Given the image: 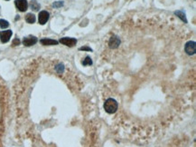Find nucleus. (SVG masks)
I'll return each instance as SVG.
<instances>
[{
  "instance_id": "obj_1",
  "label": "nucleus",
  "mask_w": 196,
  "mask_h": 147,
  "mask_svg": "<svg viewBox=\"0 0 196 147\" xmlns=\"http://www.w3.org/2000/svg\"><path fill=\"white\" fill-rule=\"evenodd\" d=\"M103 107H104V110L106 111V113H108L109 114H112V113H115L118 111V104L114 98H109L105 101Z\"/></svg>"
},
{
  "instance_id": "obj_2",
  "label": "nucleus",
  "mask_w": 196,
  "mask_h": 147,
  "mask_svg": "<svg viewBox=\"0 0 196 147\" xmlns=\"http://www.w3.org/2000/svg\"><path fill=\"white\" fill-rule=\"evenodd\" d=\"M184 51L189 55H193L196 52V44L194 41H189L184 46Z\"/></svg>"
},
{
  "instance_id": "obj_3",
  "label": "nucleus",
  "mask_w": 196,
  "mask_h": 147,
  "mask_svg": "<svg viewBox=\"0 0 196 147\" xmlns=\"http://www.w3.org/2000/svg\"><path fill=\"white\" fill-rule=\"evenodd\" d=\"M59 42L64 46H66L72 47L77 44L78 41L76 38H73V37H61Z\"/></svg>"
},
{
  "instance_id": "obj_4",
  "label": "nucleus",
  "mask_w": 196,
  "mask_h": 147,
  "mask_svg": "<svg viewBox=\"0 0 196 147\" xmlns=\"http://www.w3.org/2000/svg\"><path fill=\"white\" fill-rule=\"evenodd\" d=\"M120 43H121V41H120L118 37L112 36L109 40V46L111 49H117L120 46Z\"/></svg>"
},
{
  "instance_id": "obj_5",
  "label": "nucleus",
  "mask_w": 196,
  "mask_h": 147,
  "mask_svg": "<svg viewBox=\"0 0 196 147\" xmlns=\"http://www.w3.org/2000/svg\"><path fill=\"white\" fill-rule=\"evenodd\" d=\"M16 7L21 12H25L28 8V2L27 0H16L15 1Z\"/></svg>"
},
{
  "instance_id": "obj_6",
  "label": "nucleus",
  "mask_w": 196,
  "mask_h": 147,
  "mask_svg": "<svg viewBox=\"0 0 196 147\" xmlns=\"http://www.w3.org/2000/svg\"><path fill=\"white\" fill-rule=\"evenodd\" d=\"M13 35V32L12 30H6V31H1L0 32V40H1L2 43H7L11 37Z\"/></svg>"
},
{
  "instance_id": "obj_7",
  "label": "nucleus",
  "mask_w": 196,
  "mask_h": 147,
  "mask_svg": "<svg viewBox=\"0 0 196 147\" xmlns=\"http://www.w3.org/2000/svg\"><path fill=\"white\" fill-rule=\"evenodd\" d=\"M37 37H34V36H29L26 37L23 39V45L25 46H32L37 43Z\"/></svg>"
},
{
  "instance_id": "obj_8",
  "label": "nucleus",
  "mask_w": 196,
  "mask_h": 147,
  "mask_svg": "<svg viewBox=\"0 0 196 147\" xmlns=\"http://www.w3.org/2000/svg\"><path fill=\"white\" fill-rule=\"evenodd\" d=\"M49 17H50V14L44 10V11H41L39 13V16H38V21H39V24L40 25H44L46 24V22L49 20Z\"/></svg>"
},
{
  "instance_id": "obj_9",
  "label": "nucleus",
  "mask_w": 196,
  "mask_h": 147,
  "mask_svg": "<svg viewBox=\"0 0 196 147\" xmlns=\"http://www.w3.org/2000/svg\"><path fill=\"white\" fill-rule=\"evenodd\" d=\"M41 44L44 46H56L59 44V42L57 40L54 39H50V38H43L40 40Z\"/></svg>"
},
{
  "instance_id": "obj_10",
  "label": "nucleus",
  "mask_w": 196,
  "mask_h": 147,
  "mask_svg": "<svg viewBox=\"0 0 196 147\" xmlns=\"http://www.w3.org/2000/svg\"><path fill=\"white\" fill-rule=\"evenodd\" d=\"M175 16H177L183 23H188V21H187V18H186V16H185V13L184 12H183V11H181V10H176V11H175Z\"/></svg>"
},
{
  "instance_id": "obj_11",
  "label": "nucleus",
  "mask_w": 196,
  "mask_h": 147,
  "mask_svg": "<svg viewBox=\"0 0 196 147\" xmlns=\"http://www.w3.org/2000/svg\"><path fill=\"white\" fill-rule=\"evenodd\" d=\"M36 20V17L34 14L32 13H28L26 16H25V21L28 23V24H34Z\"/></svg>"
},
{
  "instance_id": "obj_12",
  "label": "nucleus",
  "mask_w": 196,
  "mask_h": 147,
  "mask_svg": "<svg viewBox=\"0 0 196 147\" xmlns=\"http://www.w3.org/2000/svg\"><path fill=\"white\" fill-rule=\"evenodd\" d=\"M30 7L34 11H39L40 9V4L36 1V0H31L30 1Z\"/></svg>"
},
{
  "instance_id": "obj_13",
  "label": "nucleus",
  "mask_w": 196,
  "mask_h": 147,
  "mask_svg": "<svg viewBox=\"0 0 196 147\" xmlns=\"http://www.w3.org/2000/svg\"><path fill=\"white\" fill-rule=\"evenodd\" d=\"M81 64L83 66H91L93 63H92V60H91V58L89 56H86L85 59L81 62Z\"/></svg>"
},
{
  "instance_id": "obj_14",
  "label": "nucleus",
  "mask_w": 196,
  "mask_h": 147,
  "mask_svg": "<svg viewBox=\"0 0 196 147\" xmlns=\"http://www.w3.org/2000/svg\"><path fill=\"white\" fill-rule=\"evenodd\" d=\"M9 26V23L5 20V19H0V27L2 29H5V28H7Z\"/></svg>"
},
{
  "instance_id": "obj_15",
  "label": "nucleus",
  "mask_w": 196,
  "mask_h": 147,
  "mask_svg": "<svg viewBox=\"0 0 196 147\" xmlns=\"http://www.w3.org/2000/svg\"><path fill=\"white\" fill-rule=\"evenodd\" d=\"M55 70L58 74H62L64 72V66L62 64H60V65H57L55 66Z\"/></svg>"
},
{
  "instance_id": "obj_16",
  "label": "nucleus",
  "mask_w": 196,
  "mask_h": 147,
  "mask_svg": "<svg viewBox=\"0 0 196 147\" xmlns=\"http://www.w3.org/2000/svg\"><path fill=\"white\" fill-rule=\"evenodd\" d=\"M63 4H64L63 1H56V2H54L53 4V7L54 8H60V7H61L63 6Z\"/></svg>"
},
{
  "instance_id": "obj_17",
  "label": "nucleus",
  "mask_w": 196,
  "mask_h": 147,
  "mask_svg": "<svg viewBox=\"0 0 196 147\" xmlns=\"http://www.w3.org/2000/svg\"><path fill=\"white\" fill-rule=\"evenodd\" d=\"M80 51H89V52H92V49L89 46H81L79 48Z\"/></svg>"
},
{
  "instance_id": "obj_18",
  "label": "nucleus",
  "mask_w": 196,
  "mask_h": 147,
  "mask_svg": "<svg viewBox=\"0 0 196 147\" xmlns=\"http://www.w3.org/2000/svg\"><path fill=\"white\" fill-rule=\"evenodd\" d=\"M20 40L18 39V38H15L14 40H13V43H12V46H19L20 45Z\"/></svg>"
},
{
  "instance_id": "obj_19",
  "label": "nucleus",
  "mask_w": 196,
  "mask_h": 147,
  "mask_svg": "<svg viewBox=\"0 0 196 147\" xmlns=\"http://www.w3.org/2000/svg\"><path fill=\"white\" fill-rule=\"evenodd\" d=\"M7 1H8V0H7Z\"/></svg>"
}]
</instances>
